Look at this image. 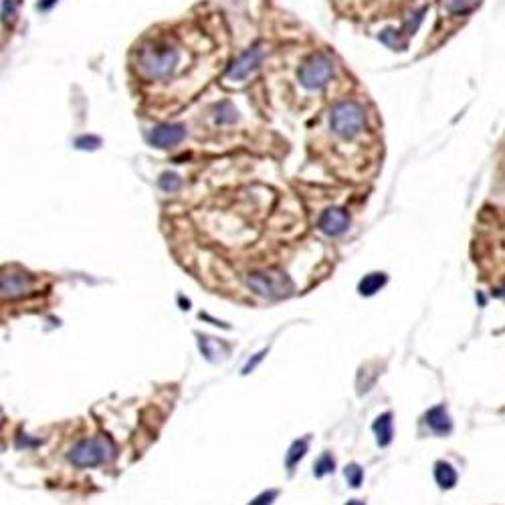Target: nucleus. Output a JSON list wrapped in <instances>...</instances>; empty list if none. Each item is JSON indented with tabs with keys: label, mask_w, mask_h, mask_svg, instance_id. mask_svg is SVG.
<instances>
[{
	"label": "nucleus",
	"mask_w": 505,
	"mask_h": 505,
	"mask_svg": "<svg viewBox=\"0 0 505 505\" xmlns=\"http://www.w3.org/2000/svg\"><path fill=\"white\" fill-rule=\"evenodd\" d=\"M444 4L453 15H467L477 6V0H444Z\"/></svg>",
	"instance_id": "nucleus-15"
},
{
	"label": "nucleus",
	"mask_w": 505,
	"mask_h": 505,
	"mask_svg": "<svg viewBox=\"0 0 505 505\" xmlns=\"http://www.w3.org/2000/svg\"><path fill=\"white\" fill-rule=\"evenodd\" d=\"M178 61H180L178 49L164 40L148 42L138 51V69L148 79L170 77V73L176 69Z\"/></svg>",
	"instance_id": "nucleus-1"
},
{
	"label": "nucleus",
	"mask_w": 505,
	"mask_h": 505,
	"mask_svg": "<svg viewBox=\"0 0 505 505\" xmlns=\"http://www.w3.org/2000/svg\"><path fill=\"white\" fill-rule=\"evenodd\" d=\"M17 17V6H15V0H2V20L4 24L13 22Z\"/></svg>",
	"instance_id": "nucleus-19"
},
{
	"label": "nucleus",
	"mask_w": 505,
	"mask_h": 505,
	"mask_svg": "<svg viewBox=\"0 0 505 505\" xmlns=\"http://www.w3.org/2000/svg\"><path fill=\"white\" fill-rule=\"evenodd\" d=\"M160 184L162 190H166V192H174V190H178L180 188V178L176 176V174H172V172H164L160 176Z\"/></svg>",
	"instance_id": "nucleus-17"
},
{
	"label": "nucleus",
	"mask_w": 505,
	"mask_h": 505,
	"mask_svg": "<svg viewBox=\"0 0 505 505\" xmlns=\"http://www.w3.org/2000/svg\"><path fill=\"white\" fill-rule=\"evenodd\" d=\"M184 136H186V130L182 123H162L150 132V143L166 150V148L178 146L184 140Z\"/></svg>",
	"instance_id": "nucleus-7"
},
{
	"label": "nucleus",
	"mask_w": 505,
	"mask_h": 505,
	"mask_svg": "<svg viewBox=\"0 0 505 505\" xmlns=\"http://www.w3.org/2000/svg\"><path fill=\"white\" fill-rule=\"evenodd\" d=\"M386 283V275L384 273H370L360 281V293L362 295H372L376 293L380 287Z\"/></svg>",
	"instance_id": "nucleus-14"
},
{
	"label": "nucleus",
	"mask_w": 505,
	"mask_h": 505,
	"mask_svg": "<svg viewBox=\"0 0 505 505\" xmlns=\"http://www.w3.org/2000/svg\"><path fill=\"white\" fill-rule=\"evenodd\" d=\"M435 479L443 489H451L453 485L457 483V473L449 463H437V467H435Z\"/></svg>",
	"instance_id": "nucleus-12"
},
{
	"label": "nucleus",
	"mask_w": 505,
	"mask_h": 505,
	"mask_svg": "<svg viewBox=\"0 0 505 505\" xmlns=\"http://www.w3.org/2000/svg\"><path fill=\"white\" fill-rule=\"evenodd\" d=\"M348 505H362V504H360V502H350Z\"/></svg>",
	"instance_id": "nucleus-24"
},
{
	"label": "nucleus",
	"mask_w": 505,
	"mask_h": 505,
	"mask_svg": "<svg viewBox=\"0 0 505 505\" xmlns=\"http://www.w3.org/2000/svg\"><path fill=\"white\" fill-rule=\"evenodd\" d=\"M329 471H334V459L329 455H323L322 459L318 461V465H316V475L322 477V475L329 473Z\"/></svg>",
	"instance_id": "nucleus-21"
},
{
	"label": "nucleus",
	"mask_w": 505,
	"mask_h": 505,
	"mask_svg": "<svg viewBox=\"0 0 505 505\" xmlns=\"http://www.w3.org/2000/svg\"><path fill=\"white\" fill-rule=\"evenodd\" d=\"M247 285L251 289H255L257 293L267 295V297H279V295H285L291 289V281L283 273H273V271H269V273H253L247 279Z\"/></svg>",
	"instance_id": "nucleus-5"
},
{
	"label": "nucleus",
	"mask_w": 505,
	"mask_h": 505,
	"mask_svg": "<svg viewBox=\"0 0 505 505\" xmlns=\"http://www.w3.org/2000/svg\"><path fill=\"white\" fill-rule=\"evenodd\" d=\"M55 4H57V0H40L39 8L40 10H49V8H53Z\"/></svg>",
	"instance_id": "nucleus-23"
},
{
	"label": "nucleus",
	"mask_w": 505,
	"mask_h": 505,
	"mask_svg": "<svg viewBox=\"0 0 505 505\" xmlns=\"http://www.w3.org/2000/svg\"><path fill=\"white\" fill-rule=\"evenodd\" d=\"M320 228H322L325 235L329 237H338L342 235L343 231L348 228L350 224V217L343 208H338V206H332L327 210H323V215L320 217Z\"/></svg>",
	"instance_id": "nucleus-8"
},
{
	"label": "nucleus",
	"mask_w": 505,
	"mask_h": 505,
	"mask_svg": "<svg viewBox=\"0 0 505 505\" xmlns=\"http://www.w3.org/2000/svg\"><path fill=\"white\" fill-rule=\"evenodd\" d=\"M275 495H277V491H267V493H261L255 502H251L249 505H269L275 499Z\"/></svg>",
	"instance_id": "nucleus-22"
},
{
	"label": "nucleus",
	"mask_w": 505,
	"mask_h": 505,
	"mask_svg": "<svg viewBox=\"0 0 505 505\" xmlns=\"http://www.w3.org/2000/svg\"><path fill=\"white\" fill-rule=\"evenodd\" d=\"M366 123V114L364 107L356 101H343L338 103L332 114H329V127L336 136H340L343 140H352L356 138L364 130Z\"/></svg>",
	"instance_id": "nucleus-2"
},
{
	"label": "nucleus",
	"mask_w": 505,
	"mask_h": 505,
	"mask_svg": "<svg viewBox=\"0 0 505 505\" xmlns=\"http://www.w3.org/2000/svg\"><path fill=\"white\" fill-rule=\"evenodd\" d=\"M263 59V51L261 47H251L242 53L239 59H235V63L228 67L226 71V79L231 81H242L244 77H249Z\"/></svg>",
	"instance_id": "nucleus-6"
},
{
	"label": "nucleus",
	"mask_w": 505,
	"mask_h": 505,
	"mask_svg": "<svg viewBox=\"0 0 505 505\" xmlns=\"http://www.w3.org/2000/svg\"><path fill=\"white\" fill-rule=\"evenodd\" d=\"M212 111H215V120H217V123H233V121L237 120V109L233 107L231 101H219V103L212 107Z\"/></svg>",
	"instance_id": "nucleus-13"
},
{
	"label": "nucleus",
	"mask_w": 505,
	"mask_h": 505,
	"mask_svg": "<svg viewBox=\"0 0 505 505\" xmlns=\"http://www.w3.org/2000/svg\"><path fill=\"white\" fill-rule=\"evenodd\" d=\"M374 430H376L378 443L382 444V446H386L392 441V417H390V412L378 417V421L374 423Z\"/></svg>",
	"instance_id": "nucleus-11"
},
{
	"label": "nucleus",
	"mask_w": 505,
	"mask_h": 505,
	"mask_svg": "<svg viewBox=\"0 0 505 505\" xmlns=\"http://www.w3.org/2000/svg\"><path fill=\"white\" fill-rule=\"evenodd\" d=\"M75 146L81 148V150H95V148L101 146V140L95 138V136H81V138L75 140Z\"/></svg>",
	"instance_id": "nucleus-20"
},
{
	"label": "nucleus",
	"mask_w": 505,
	"mask_h": 505,
	"mask_svg": "<svg viewBox=\"0 0 505 505\" xmlns=\"http://www.w3.org/2000/svg\"><path fill=\"white\" fill-rule=\"evenodd\" d=\"M305 451H307V441H295L293 446H291V451H289V455H287V467H293V465L297 463L305 455Z\"/></svg>",
	"instance_id": "nucleus-16"
},
{
	"label": "nucleus",
	"mask_w": 505,
	"mask_h": 505,
	"mask_svg": "<svg viewBox=\"0 0 505 505\" xmlns=\"http://www.w3.org/2000/svg\"><path fill=\"white\" fill-rule=\"evenodd\" d=\"M345 477H348V481H350L352 487H360V483H362V469L358 465H350L345 469Z\"/></svg>",
	"instance_id": "nucleus-18"
},
{
	"label": "nucleus",
	"mask_w": 505,
	"mask_h": 505,
	"mask_svg": "<svg viewBox=\"0 0 505 505\" xmlns=\"http://www.w3.org/2000/svg\"><path fill=\"white\" fill-rule=\"evenodd\" d=\"M334 75V63L325 55H313L297 71V79L305 89H320Z\"/></svg>",
	"instance_id": "nucleus-3"
},
{
	"label": "nucleus",
	"mask_w": 505,
	"mask_h": 505,
	"mask_svg": "<svg viewBox=\"0 0 505 505\" xmlns=\"http://www.w3.org/2000/svg\"><path fill=\"white\" fill-rule=\"evenodd\" d=\"M426 423H428V426H430L435 433H439V435H444V433L451 430V421H449V414L444 412L443 406H435V408L426 414Z\"/></svg>",
	"instance_id": "nucleus-10"
},
{
	"label": "nucleus",
	"mask_w": 505,
	"mask_h": 505,
	"mask_svg": "<svg viewBox=\"0 0 505 505\" xmlns=\"http://www.w3.org/2000/svg\"><path fill=\"white\" fill-rule=\"evenodd\" d=\"M109 444L101 439H89V441H83L77 446H73L69 459L71 463L77 465V467H93V465L103 463L107 457H109Z\"/></svg>",
	"instance_id": "nucleus-4"
},
{
	"label": "nucleus",
	"mask_w": 505,
	"mask_h": 505,
	"mask_svg": "<svg viewBox=\"0 0 505 505\" xmlns=\"http://www.w3.org/2000/svg\"><path fill=\"white\" fill-rule=\"evenodd\" d=\"M33 285L31 275L26 273H15V271H6L2 275V295L4 297H19L22 293H26Z\"/></svg>",
	"instance_id": "nucleus-9"
},
{
	"label": "nucleus",
	"mask_w": 505,
	"mask_h": 505,
	"mask_svg": "<svg viewBox=\"0 0 505 505\" xmlns=\"http://www.w3.org/2000/svg\"><path fill=\"white\" fill-rule=\"evenodd\" d=\"M499 295H505V289H504V291H499Z\"/></svg>",
	"instance_id": "nucleus-25"
}]
</instances>
